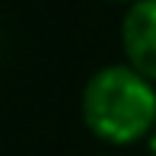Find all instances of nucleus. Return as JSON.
Returning a JSON list of instances; mask_svg holds the SVG:
<instances>
[{
  "label": "nucleus",
  "instance_id": "obj_1",
  "mask_svg": "<svg viewBox=\"0 0 156 156\" xmlns=\"http://www.w3.org/2000/svg\"><path fill=\"white\" fill-rule=\"evenodd\" d=\"M83 121L105 144H134L156 127V89L134 67H102L83 89Z\"/></svg>",
  "mask_w": 156,
  "mask_h": 156
},
{
  "label": "nucleus",
  "instance_id": "obj_3",
  "mask_svg": "<svg viewBox=\"0 0 156 156\" xmlns=\"http://www.w3.org/2000/svg\"><path fill=\"white\" fill-rule=\"evenodd\" d=\"M147 144H150V156H156V127H153L150 137H147Z\"/></svg>",
  "mask_w": 156,
  "mask_h": 156
},
{
  "label": "nucleus",
  "instance_id": "obj_2",
  "mask_svg": "<svg viewBox=\"0 0 156 156\" xmlns=\"http://www.w3.org/2000/svg\"><path fill=\"white\" fill-rule=\"evenodd\" d=\"M121 45L127 54V67L156 83V0H137L124 13Z\"/></svg>",
  "mask_w": 156,
  "mask_h": 156
},
{
  "label": "nucleus",
  "instance_id": "obj_4",
  "mask_svg": "<svg viewBox=\"0 0 156 156\" xmlns=\"http://www.w3.org/2000/svg\"><path fill=\"white\" fill-rule=\"evenodd\" d=\"M118 3H137V0H118Z\"/></svg>",
  "mask_w": 156,
  "mask_h": 156
}]
</instances>
